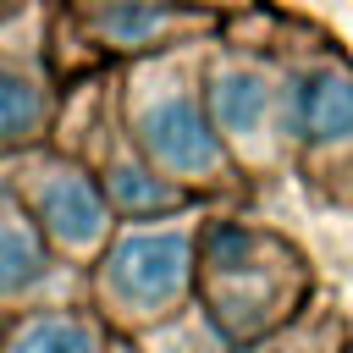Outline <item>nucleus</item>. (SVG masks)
Here are the masks:
<instances>
[{"label":"nucleus","instance_id":"obj_1","mask_svg":"<svg viewBox=\"0 0 353 353\" xmlns=\"http://www.w3.org/2000/svg\"><path fill=\"white\" fill-rule=\"evenodd\" d=\"M132 127H138L143 154L165 176H210L221 165V138L210 132V121H204L199 99L188 94V83H176L171 72L138 83Z\"/></svg>","mask_w":353,"mask_h":353},{"label":"nucleus","instance_id":"obj_2","mask_svg":"<svg viewBox=\"0 0 353 353\" xmlns=\"http://www.w3.org/2000/svg\"><path fill=\"white\" fill-rule=\"evenodd\" d=\"M188 270H193L188 232H127L105 259V292L127 314L154 320L171 314V303H182Z\"/></svg>","mask_w":353,"mask_h":353},{"label":"nucleus","instance_id":"obj_3","mask_svg":"<svg viewBox=\"0 0 353 353\" xmlns=\"http://www.w3.org/2000/svg\"><path fill=\"white\" fill-rule=\"evenodd\" d=\"M28 199H33V221H39L55 243L88 248V243L105 237V221H110L105 193H99L94 176H83L77 165H61V160L39 165L33 182H28Z\"/></svg>","mask_w":353,"mask_h":353},{"label":"nucleus","instance_id":"obj_9","mask_svg":"<svg viewBox=\"0 0 353 353\" xmlns=\"http://www.w3.org/2000/svg\"><path fill=\"white\" fill-rule=\"evenodd\" d=\"M110 199H116L121 210H132V215H149V210H160V204H171L176 193H171L165 182H154L149 171H132V165H116V171H110Z\"/></svg>","mask_w":353,"mask_h":353},{"label":"nucleus","instance_id":"obj_6","mask_svg":"<svg viewBox=\"0 0 353 353\" xmlns=\"http://www.w3.org/2000/svg\"><path fill=\"white\" fill-rule=\"evenodd\" d=\"M298 127L303 138L314 143H331V138H347L353 132V77L325 66V72H309L298 83Z\"/></svg>","mask_w":353,"mask_h":353},{"label":"nucleus","instance_id":"obj_7","mask_svg":"<svg viewBox=\"0 0 353 353\" xmlns=\"http://www.w3.org/2000/svg\"><path fill=\"white\" fill-rule=\"evenodd\" d=\"M6 353H99V331L77 314H33L17 325Z\"/></svg>","mask_w":353,"mask_h":353},{"label":"nucleus","instance_id":"obj_5","mask_svg":"<svg viewBox=\"0 0 353 353\" xmlns=\"http://www.w3.org/2000/svg\"><path fill=\"white\" fill-rule=\"evenodd\" d=\"M44 281V232L33 210H22L0 188V298H22Z\"/></svg>","mask_w":353,"mask_h":353},{"label":"nucleus","instance_id":"obj_4","mask_svg":"<svg viewBox=\"0 0 353 353\" xmlns=\"http://www.w3.org/2000/svg\"><path fill=\"white\" fill-rule=\"evenodd\" d=\"M210 116H215V132H226L232 143H254L265 132V116H270L265 72H254L243 61L215 66V77H210Z\"/></svg>","mask_w":353,"mask_h":353},{"label":"nucleus","instance_id":"obj_8","mask_svg":"<svg viewBox=\"0 0 353 353\" xmlns=\"http://www.w3.org/2000/svg\"><path fill=\"white\" fill-rule=\"evenodd\" d=\"M39 121H44V99H39V88H33L22 72H6V66H0V143H22V138H33Z\"/></svg>","mask_w":353,"mask_h":353}]
</instances>
